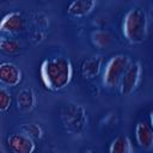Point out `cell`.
<instances>
[{
	"mask_svg": "<svg viewBox=\"0 0 153 153\" xmlns=\"http://www.w3.org/2000/svg\"><path fill=\"white\" fill-rule=\"evenodd\" d=\"M135 139L140 148L149 151L153 147V129L151 124L145 121H140L135 126Z\"/></svg>",
	"mask_w": 153,
	"mask_h": 153,
	"instance_id": "cell-10",
	"label": "cell"
},
{
	"mask_svg": "<svg viewBox=\"0 0 153 153\" xmlns=\"http://www.w3.org/2000/svg\"><path fill=\"white\" fill-rule=\"evenodd\" d=\"M110 153H131L133 146L130 142V139L127 135H118L116 136L109 147Z\"/></svg>",
	"mask_w": 153,
	"mask_h": 153,
	"instance_id": "cell-14",
	"label": "cell"
},
{
	"mask_svg": "<svg viewBox=\"0 0 153 153\" xmlns=\"http://www.w3.org/2000/svg\"><path fill=\"white\" fill-rule=\"evenodd\" d=\"M26 27V19L19 11H12L0 19V32L5 35H16L23 32Z\"/></svg>",
	"mask_w": 153,
	"mask_h": 153,
	"instance_id": "cell-6",
	"label": "cell"
},
{
	"mask_svg": "<svg viewBox=\"0 0 153 153\" xmlns=\"http://www.w3.org/2000/svg\"><path fill=\"white\" fill-rule=\"evenodd\" d=\"M97 6V0H73L68 7L67 13L73 18L87 17Z\"/></svg>",
	"mask_w": 153,
	"mask_h": 153,
	"instance_id": "cell-11",
	"label": "cell"
},
{
	"mask_svg": "<svg viewBox=\"0 0 153 153\" xmlns=\"http://www.w3.org/2000/svg\"><path fill=\"white\" fill-rule=\"evenodd\" d=\"M37 98L35 91L31 87H23L18 91L16 96V105L19 112L29 114L36 108Z\"/></svg>",
	"mask_w": 153,
	"mask_h": 153,
	"instance_id": "cell-9",
	"label": "cell"
},
{
	"mask_svg": "<svg viewBox=\"0 0 153 153\" xmlns=\"http://www.w3.org/2000/svg\"><path fill=\"white\" fill-rule=\"evenodd\" d=\"M122 32L131 44H141L148 36V16L142 7H131L123 17Z\"/></svg>",
	"mask_w": 153,
	"mask_h": 153,
	"instance_id": "cell-2",
	"label": "cell"
},
{
	"mask_svg": "<svg viewBox=\"0 0 153 153\" xmlns=\"http://www.w3.org/2000/svg\"><path fill=\"white\" fill-rule=\"evenodd\" d=\"M60 118L63 129L69 134L80 135L87 128V112L79 103L68 102L63 104L60 110Z\"/></svg>",
	"mask_w": 153,
	"mask_h": 153,
	"instance_id": "cell-3",
	"label": "cell"
},
{
	"mask_svg": "<svg viewBox=\"0 0 153 153\" xmlns=\"http://www.w3.org/2000/svg\"><path fill=\"white\" fill-rule=\"evenodd\" d=\"M6 143L14 153H32L36 149L35 140L22 131L10 134L6 139Z\"/></svg>",
	"mask_w": 153,
	"mask_h": 153,
	"instance_id": "cell-7",
	"label": "cell"
},
{
	"mask_svg": "<svg viewBox=\"0 0 153 153\" xmlns=\"http://www.w3.org/2000/svg\"><path fill=\"white\" fill-rule=\"evenodd\" d=\"M11 105H12V96H11V93L6 88L0 87V112L8 111Z\"/></svg>",
	"mask_w": 153,
	"mask_h": 153,
	"instance_id": "cell-17",
	"label": "cell"
},
{
	"mask_svg": "<svg viewBox=\"0 0 153 153\" xmlns=\"http://www.w3.org/2000/svg\"><path fill=\"white\" fill-rule=\"evenodd\" d=\"M103 68V59L99 55L87 57L82 61L80 72L84 79H94L97 78Z\"/></svg>",
	"mask_w": 153,
	"mask_h": 153,
	"instance_id": "cell-12",
	"label": "cell"
},
{
	"mask_svg": "<svg viewBox=\"0 0 153 153\" xmlns=\"http://www.w3.org/2000/svg\"><path fill=\"white\" fill-rule=\"evenodd\" d=\"M22 69L13 62L0 63V85L7 87H14L22 82Z\"/></svg>",
	"mask_w": 153,
	"mask_h": 153,
	"instance_id": "cell-8",
	"label": "cell"
},
{
	"mask_svg": "<svg viewBox=\"0 0 153 153\" xmlns=\"http://www.w3.org/2000/svg\"><path fill=\"white\" fill-rule=\"evenodd\" d=\"M20 131L30 136L32 140H41L44 136V129L38 123H24L20 126Z\"/></svg>",
	"mask_w": 153,
	"mask_h": 153,
	"instance_id": "cell-16",
	"label": "cell"
},
{
	"mask_svg": "<svg viewBox=\"0 0 153 153\" xmlns=\"http://www.w3.org/2000/svg\"><path fill=\"white\" fill-rule=\"evenodd\" d=\"M90 39H91V43L93 44V47H96L97 49H105L111 44L112 35L108 30L96 29L91 32Z\"/></svg>",
	"mask_w": 153,
	"mask_h": 153,
	"instance_id": "cell-13",
	"label": "cell"
},
{
	"mask_svg": "<svg viewBox=\"0 0 153 153\" xmlns=\"http://www.w3.org/2000/svg\"><path fill=\"white\" fill-rule=\"evenodd\" d=\"M130 63V57L124 54H116L111 56L103 68V85L108 88L118 87L120 80Z\"/></svg>",
	"mask_w": 153,
	"mask_h": 153,
	"instance_id": "cell-4",
	"label": "cell"
},
{
	"mask_svg": "<svg viewBox=\"0 0 153 153\" xmlns=\"http://www.w3.org/2000/svg\"><path fill=\"white\" fill-rule=\"evenodd\" d=\"M39 74L44 87L53 92L65 90L72 81L73 66L65 56H53L42 61Z\"/></svg>",
	"mask_w": 153,
	"mask_h": 153,
	"instance_id": "cell-1",
	"label": "cell"
},
{
	"mask_svg": "<svg viewBox=\"0 0 153 153\" xmlns=\"http://www.w3.org/2000/svg\"><path fill=\"white\" fill-rule=\"evenodd\" d=\"M22 49V44L19 43L18 39L5 36V35H0V50L7 55H14L18 54Z\"/></svg>",
	"mask_w": 153,
	"mask_h": 153,
	"instance_id": "cell-15",
	"label": "cell"
},
{
	"mask_svg": "<svg viewBox=\"0 0 153 153\" xmlns=\"http://www.w3.org/2000/svg\"><path fill=\"white\" fill-rule=\"evenodd\" d=\"M142 75H143V68L142 65L139 61H134L128 65V67L126 68L120 84H118V88L121 94L123 96H129L131 93H134L142 80Z\"/></svg>",
	"mask_w": 153,
	"mask_h": 153,
	"instance_id": "cell-5",
	"label": "cell"
},
{
	"mask_svg": "<svg viewBox=\"0 0 153 153\" xmlns=\"http://www.w3.org/2000/svg\"><path fill=\"white\" fill-rule=\"evenodd\" d=\"M39 1H42V2H48V1H53V0H39Z\"/></svg>",
	"mask_w": 153,
	"mask_h": 153,
	"instance_id": "cell-18",
	"label": "cell"
}]
</instances>
